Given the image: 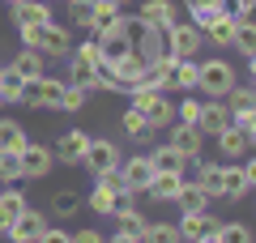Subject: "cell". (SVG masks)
I'll use <instances>...</instances> for the list:
<instances>
[{
    "mask_svg": "<svg viewBox=\"0 0 256 243\" xmlns=\"http://www.w3.org/2000/svg\"><path fill=\"white\" fill-rule=\"evenodd\" d=\"M22 34V47H34V52H43L47 60H68V52H73V34H68V26H60V22H47V26H18Z\"/></svg>",
    "mask_w": 256,
    "mask_h": 243,
    "instance_id": "1",
    "label": "cell"
},
{
    "mask_svg": "<svg viewBox=\"0 0 256 243\" xmlns=\"http://www.w3.org/2000/svg\"><path fill=\"white\" fill-rule=\"evenodd\" d=\"M235 81H239V72H235L230 60H222V56L196 60V90H201L205 98H226Z\"/></svg>",
    "mask_w": 256,
    "mask_h": 243,
    "instance_id": "2",
    "label": "cell"
},
{
    "mask_svg": "<svg viewBox=\"0 0 256 243\" xmlns=\"http://www.w3.org/2000/svg\"><path fill=\"white\" fill-rule=\"evenodd\" d=\"M124 98L132 102L141 116H146V124L154 128V132H158V128H166V124L175 120V107H171V98H166V90H128Z\"/></svg>",
    "mask_w": 256,
    "mask_h": 243,
    "instance_id": "3",
    "label": "cell"
},
{
    "mask_svg": "<svg viewBox=\"0 0 256 243\" xmlns=\"http://www.w3.org/2000/svg\"><path fill=\"white\" fill-rule=\"evenodd\" d=\"M64 86H68L64 77L43 72V77L26 81V94H22V102H26V107H38V111H60V107H64Z\"/></svg>",
    "mask_w": 256,
    "mask_h": 243,
    "instance_id": "4",
    "label": "cell"
},
{
    "mask_svg": "<svg viewBox=\"0 0 256 243\" xmlns=\"http://www.w3.org/2000/svg\"><path fill=\"white\" fill-rule=\"evenodd\" d=\"M162 43H166V56H175V60H196V52L205 47V34L192 22H175L171 30H162Z\"/></svg>",
    "mask_w": 256,
    "mask_h": 243,
    "instance_id": "5",
    "label": "cell"
},
{
    "mask_svg": "<svg viewBox=\"0 0 256 243\" xmlns=\"http://www.w3.org/2000/svg\"><path fill=\"white\" fill-rule=\"evenodd\" d=\"M18 158H22V180H43V175H52V166H56L52 145H43V141H26L18 150Z\"/></svg>",
    "mask_w": 256,
    "mask_h": 243,
    "instance_id": "6",
    "label": "cell"
},
{
    "mask_svg": "<svg viewBox=\"0 0 256 243\" xmlns=\"http://www.w3.org/2000/svg\"><path fill=\"white\" fill-rule=\"evenodd\" d=\"M120 145L111 141V136H90V145H86V158H82V166H90L94 175H102V171H111V166H120Z\"/></svg>",
    "mask_w": 256,
    "mask_h": 243,
    "instance_id": "7",
    "label": "cell"
},
{
    "mask_svg": "<svg viewBox=\"0 0 256 243\" xmlns=\"http://www.w3.org/2000/svg\"><path fill=\"white\" fill-rule=\"evenodd\" d=\"M47 226H52V214H43V209H26L22 218H13V226L4 230V239H9V243H34Z\"/></svg>",
    "mask_w": 256,
    "mask_h": 243,
    "instance_id": "8",
    "label": "cell"
},
{
    "mask_svg": "<svg viewBox=\"0 0 256 243\" xmlns=\"http://www.w3.org/2000/svg\"><path fill=\"white\" fill-rule=\"evenodd\" d=\"M86 145H90V132H86V128H68V132L56 136L52 154H56V162H64V166H82Z\"/></svg>",
    "mask_w": 256,
    "mask_h": 243,
    "instance_id": "9",
    "label": "cell"
},
{
    "mask_svg": "<svg viewBox=\"0 0 256 243\" xmlns=\"http://www.w3.org/2000/svg\"><path fill=\"white\" fill-rule=\"evenodd\" d=\"M175 22H180V4H175V0H141V9H137V26L171 30Z\"/></svg>",
    "mask_w": 256,
    "mask_h": 243,
    "instance_id": "10",
    "label": "cell"
},
{
    "mask_svg": "<svg viewBox=\"0 0 256 243\" xmlns=\"http://www.w3.org/2000/svg\"><path fill=\"white\" fill-rule=\"evenodd\" d=\"M166 132H171V136H166V145H171V150H180L188 162L205 154V136H201V128H196V124H175V120H171V124H166Z\"/></svg>",
    "mask_w": 256,
    "mask_h": 243,
    "instance_id": "11",
    "label": "cell"
},
{
    "mask_svg": "<svg viewBox=\"0 0 256 243\" xmlns=\"http://www.w3.org/2000/svg\"><path fill=\"white\" fill-rule=\"evenodd\" d=\"M120 171H124V184H128V196L137 200L141 192L150 188V180H154V166H150L146 154H132V158H120Z\"/></svg>",
    "mask_w": 256,
    "mask_h": 243,
    "instance_id": "12",
    "label": "cell"
},
{
    "mask_svg": "<svg viewBox=\"0 0 256 243\" xmlns=\"http://www.w3.org/2000/svg\"><path fill=\"white\" fill-rule=\"evenodd\" d=\"M141 68H146V60H141V56L132 52V47H128V52H120V56H111V60H107V72H111V77L120 81V94H128V90H132V81L141 77Z\"/></svg>",
    "mask_w": 256,
    "mask_h": 243,
    "instance_id": "13",
    "label": "cell"
},
{
    "mask_svg": "<svg viewBox=\"0 0 256 243\" xmlns=\"http://www.w3.org/2000/svg\"><path fill=\"white\" fill-rule=\"evenodd\" d=\"M196 128H201V136H218L222 128H230V107L222 98H205L201 116H196Z\"/></svg>",
    "mask_w": 256,
    "mask_h": 243,
    "instance_id": "14",
    "label": "cell"
},
{
    "mask_svg": "<svg viewBox=\"0 0 256 243\" xmlns=\"http://www.w3.org/2000/svg\"><path fill=\"white\" fill-rule=\"evenodd\" d=\"M222 218H214L210 209H196V214H180V222H175V230H180V243H196L205 230H214Z\"/></svg>",
    "mask_w": 256,
    "mask_h": 243,
    "instance_id": "15",
    "label": "cell"
},
{
    "mask_svg": "<svg viewBox=\"0 0 256 243\" xmlns=\"http://www.w3.org/2000/svg\"><path fill=\"white\" fill-rule=\"evenodd\" d=\"M132 52L141 56V60H158V56H166V43H162V30H154V26H137L132 22Z\"/></svg>",
    "mask_w": 256,
    "mask_h": 243,
    "instance_id": "16",
    "label": "cell"
},
{
    "mask_svg": "<svg viewBox=\"0 0 256 243\" xmlns=\"http://www.w3.org/2000/svg\"><path fill=\"white\" fill-rule=\"evenodd\" d=\"M9 9H13V26H47V22H56L47 0H18Z\"/></svg>",
    "mask_w": 256,
    "mask_h": 243,
    "instance_id": "17",
    "label": "cell"
},
{
    "mask_svg": "<svg viewBox=\"0 0 256 243\" xmlns=\"http://www.w3.org/2000/svg\"><path fill=\"white\" fill-rule=\"evenodd\" d=\"M30 209V200H26V192L18 188V184H9V188H0V234L13 226V218H22Z\"/></svg>",
    "mask_w": 256,
    "mask_h": 243,
    "instance_id": "18",
    "label": "cell"
},
{
    "mask_svg": "<svg viewBox=\"0 0 256 243\" xmlns=\"http://www.w3.org/2000/svg\"><path fill=\"white\" fill-rule=\"evenodd\" d=\"M180 184H184V171H166V175H154V180H150V188L141 192V196H150L154 205H171V200H175V192H180Z\"/></svg>",
    "mask_w": 256,
    "mask_h": 243,
    "instance_id": "19",
    "label": "cell"
},
{
    "mask_svg": "<svg viewBox=\"0 0 256 243\" xmlns=\"http://www.w3.org/2000/svg\"><path fill=\"white\" fill-rule=\"evenodd\" d=\"M146 158H150V166H154V175H166V171H184L188 166V158H184L180 150H171V145H150L146 150Z\"/></svg>",
    "mask_w": 256,
    "mask_h": 243,
    "instance_id": "20",
    "label": "cell"
},
{
    "mask_svg": "<svg viewBox=\"0 0 256 243\" xmlns=\"http://www.w3.org/2000/svg\"><path fill=\"white\" fill-rule=\"evenodd\" d=\"M9 68L18 72V77L34 81V77H43V72H47V56H43V52H34V47H22V52L9 60Z\"/></svg>",
    "mask_w": 256,
    "mask_h": 243,
    "instance_id": "21",
    "label": "cell"
},
{
    "mask_svg": "<svg viewBox=\"0 0 256 243\" xmlns=\"http://www.w3.org/2000/svg\"><path fill=\"white\" fill-rule=\"evenodd\" d=\"M111 218H116V226H120V230H128V234H141V230H146V222H150V218L137 209V200H132V196H120V205H116V214H111Z\"/></svg>",
    "mask_w": 256,
    "mask_h": 243,
    "instance_id": "22",
    "label": "cell"
},
{
    "mask_svg": "<svg viewBox=\"0 0 256 243\" xmlns=\"http://www.w3.org/2000/svg\"><path fill=\"white\" fill-rule=\"evenodd\" d=\"M166 90H180V94H192V90H196V60H171Z\"/></svg>",
    "mask_w": 256,
    "mask_h": 243,
    "instance_id": "23",
    "label": "cell"
},
{
    "mask_svg": "<svg viewBox=\"0 0 256 243\" xmlns=\"http://www.w3.org/2000/svg\"><path fill=\"white\" fill-rule=\"evenodd\" d=\"M214 141H218V154H222V158H230V162H239L244 154H252V150H248V136L239 132L235 124H230V128H222V132L214 136Z\"/></svg>",
    "mask_w": 256,
    "mask_h": 243,
    "instance_id": "24",
    "label": "cell"
},
{
    "mask_svg": "<svg viewBox=\"0 0 256 243\" xmlns=\"http://www.w3.org/2000/svg\"><path fill=\"white\" fill-rule=\"evenodd\" d=\"M120 124H124V132L132 136V141H141V145H150V136H154V128L146 124V116H141L132 102H128L124 111H120Z\"/></svg>",
    "mask_w": 256,
    "mask_h": 243,
    "instance_id": "25",
    "label": "cell"
},
{
    "mask_svg": "<svg viewBox=\"0 0 256 243\" xmlns=\"http://www.w3.org/2000/svg\"><path fill=\"white\" fill-rule=\"evenodd\" d=\"M171 205H180V214H196V209H210V196H205V192L196 188V184H188V180H184Z\"/></svg>",
    "mask_w": 256,
    "mask_h": 243,
    "instance_id": "26",
    "label": "cell"
},
{
    "mask_svg": "<svg viewBox=\"0 0 256 243\" xmlns=\"http://www.w3.org/2000/svg\"><path fill=\"white\" fill-rule=\"evenodd\" d=\"M248 180H244V166H222V200H244L248 196Z\"/></svg>",
    "mask_w": 256,
    "mask_h": 243,
    "instance_id": "27",
    "label": "cell"
},
{
    "mask_svg": "<svg viewBox=\"0 0 256 243\" xmlns=\"http://www.w3.org/2000/svg\"><path fill=\"white\" fill-rule=\"evenodd\" d=\"M22 94H26V77H18L9 64H0V98H4V107L22 102Z\"/></svg>",
    "mask_w": 256,
    "mask_h": 243,
    "instance_id": "28",
    "label": "cell"
},
{
    "mask_svg": "<svg viewBox=\"0 0 256 243\" xmlns=\"http://www.w3.org/2000/svg\"><path fill=\"white\" fill-rule=\"evenodd\" d=\"M86 205H90L98 218H111V214H116V205H120V192H111L102 180H94V192H90V200H86Z\"/></svg>",
    "mask_w": 256,
    "mask_h": 243,
    "instance_id": "29",
    "label": "cell"
},
{
    "mask_svg": "<svg viewBox=\"0 0 256 243\" xmlns=\"http://www.w3.org/2000/svg\"><path fill=\"white\" fill-rule=\"evenodd\" d=\"M82 205H86V200L77 196L73 188H60L52 196V209H47V214H52V218H77V214H82Z\"/></svg>",
    "mask_w": 256,
    "mask_h": 243,
    "instance_id": "30",
    "label": "cell"
},
{
    "mask_svg": "<svg viewBox=\"0 0 256 243\" xmlns=\"http://www.w3.org/2000/svg\"><path fill=\"white\" fill-rule=\"evenodd\" d=\"M94 77H98V68H94V64H86V60H77V56H68V72H64V81H68V86H82V90L90 94Z\"/></svg>",
    "mask_w": 256,
    "mask_h": 243,
    "instance_id": "31",
    "label": "cell"
},
{
    "mask_svg": "<svg viewBox=\"0 0 256 243\" xmlns=\"http://www.w3.org/2000/svg\"><path fill=\"white\" fill-rule=\"evenodd\" d=\"M201 34H205V43H210V47H222V52H226V47H235V22L218 18L210 30H201Z\"/></svg>",
    "mask_w": 256,
    "mask_h": 243,
    "instance_id": "32",
    "label": "cell"
},
{
    "mask_svg": "<svg viewBox=\"0 0 256 243\" xmlns=\"http://www.w3.org/2000/svg\"><path fill=\"white\" fill-rule=\"evenodd\" d=\"M68 56H77V60H86V64H94V68H107V52H102V43L98 38H82V43H73V52Z\"/></svg>",
    "mask_w": 256,
    "mask_h": 243,
    "instance_id": "33",
    "label": "cell"
},
{
    "mask_svg": "<svg viewBox=\"0 0 256 243\" xmlns=\"http://www.w3.org/2000/svg\"><path fill=\"white\" fill-rule=\"evenodd\" d=\"M141 243H180V230H175V222H146Z\"/></svg>",
    "mask_w": 256,
    "mask_h": 243,
    "instance_id": "34",
    "label": "cell"
},
{
    "mask_svg": "<svg viewBox=\"0 0 256 243\" xmlns=\"http://www.w3.org/2000/svg\"><path fill=\"white\" fill-rule=\"evenodd\" d=\"M30 136H26V128L18 124V120H0V150H22Z\"/></svg>",
    "mask_w": 256,
    "mask_h": 243,
    "instance_id": "35",
    "label": "cell"
},
{
    "mask_svg": "<svg viewBox=\"0 0 256 243\" xmlns=\"http://www.w3.org/2000/svg\"><path fill=\"white\" fill-rule=\"evenodd\" d=\"M214 230H218V243H252L256 239L252 226H244V222H218Z\"/></svg>",
    "mask_w": 256,
    "mask_h": 243,
    "instance_id": "36",
    "label": "cell"
},
{
    "mask_svg": "<svg viewBox=\"0 0 256 243\" xmlns=\"http://www.w3.org/2000/svg\"><path fill=\"white\" fill-rule=\"evenodd\" d=\"M235 47H239V56H256V22L248 18V22H235Z\"/></svg>",
    "mask_w": 256,
    "mask_h": 243,
    "instance_id": "37",
    "label": "cell"
},
{
    "mask_svg": "<svg viewBox=\"0 0 256 243\" xmlns=\"http://www.w3.org/2000/svg\"><path fill=\"white\" fill-rule=\"evenodd\" d=\"M222 102H226L230 111H252V107H256V90H252V86H239V81H235V86H230V94H226Z\"/></svg>",
    "mask_w": 256,
    "mask_h": 243,
    "instance_id": "38",
    "label": "cell"
},
{
    "mask_svg": "<svg viewBox=\"0 0 256 243\" xmlns=\"http://www.w3.org/2000/svg\"><path fill=\"white\" fill-rule=\"evenodd\" d=\"M22 180V158L18 150H0V184H18Z\"/></svg>",
    "mask_w": 256,
    "mask_h": 243,
    "instance_id": "39",
    "label": "cell"
},
{
    "mask_svg": "<svg viewBox=\"0 0 256 243\" xmlns=\"http://www.w3.org/2000/svg\"><path fill=\"white\" fill-rule=\"evenodd\" d=\"M68 13H73V26L77 30H90V18H94V0H73V4H68Z\"/></svg>",
    "mask_w": 256,
    "mask_h": 243,
    "instance_id": "40",
    "label": "cell"
},
{
    "mask_svg": "<svg viewBox=\"0 0 256 243\" xmlns=\"http://www.w3.org/2000/svg\"><path fill=\"white\" fill-rule=\"evenodd\" d=\"M196 116H201V98H196V94H188V98L175 107V124H196Z\"/></svg>",
    "mask_w": 256,
    "mask_h": 243,
    "instance_id": "41",
    "label": "cell"
},
{
    "mask_svg": "<svg viewBox=\"0 0 256 243\" xmlns=\"http://www.w3.org/2000/svg\"><path fill=\"white\" fill-rule=\"evenodd\" d=\"M86 98H90V94H86L82 86H64V107H60V111H82Z\"/></svg>",
    "mask_w": 256,
    "mask_h": 243,
    "instance_id": "42",
    "label": "cell"
},
{
    "mask_svg": "<svg viewBox=\"0 0 256 243\" xmlns=\"http://www.w3.org/2000/svg\"><path fill=\"white\" fill-rule=\"evenodd\" d=\"M34 243H73V234L64 230V226H47V230H43V234H38V239H34Z\"/></svg>",
    "mask_w": 256,
    "mask_h": 243,
    "instance_id": "43",
    "label": "cell"
},
{
    "mask_svg": "<svg viewBox=\"0 0 256 243\" xmlns=\"http://www.w3.org/2000/svg\"><path fill=\"white\" fill-rule=\"evenodd\" d=\"M239 166H244V180H248V188L256 192V150H252V154H244V162H239Z\"/></svg>",
    "mask_w": 256,
    "mask_h": 243,
    "instance_id": "44",
    "label": "cell"
},
{
    "mask_svg": "<svg viewBox=\"0 0 256 243\" xmlns=\"http://www.w3.org/2000/svg\"><path fill=\"white\" fill-rule=\"evenodd\" d=\"M73 243H107V239H102V230H94V226H82V230H73Z\"/></svg>",
    "mask_w": 256,
    "mask_h": 243,
    "instance_id": "45",
    "label": "cell"
},
{
    "mask_svg": "<svg viewBox=\"0 0 256 243\" xmlns=\"http://www.w3.org/2000/svg\"><path fill=\"white\" fill-rule=\"evenodd\" d=\"M184 9L196 13V9H218V0H184Z\"/></svg>",
    "mask_w": 256,
    "mask_h": 243,
    "instance_id": "46",
    "label": "cell"
},
{
    "mask_svg": "<svg viewBox=\"0 0 256 243\" xmlns=\"http://www.w3.org/2000/svg\"><path fill=\"white\" fill-rule=\"evenodd\" d=\"M107 243H141V234H128V230H116V234H107Z\"/></svg>",
    "mask_w": 256,
    "mask_h": 243,
    "instance_id": "47",
    "label": "cell"
},
{
    "mask_svg": "<svg viewBox=\"0 0 256 243\" xmlns=\"http://www.w3.org/2000/svg\"><path fill=\"white\" fill-rule=\"evenodd\" d=\"M248 81H256V56H248Z\"/></svg>",
    "mask_w": 256,
    "mask_h": 243,
    "instance_id": "48",
    "label": "cell"
},
{
    "mask_svg": "<svg viewBox=\"0 0 256 243\" xmlns=\"http://www.w3.org/2000/svg\"><path fill=\"white\" fill-rule=\"evenodd\" d=\"M244 136H248V150H256V124H252V128H248V132H244Z\"/></svg>",
    "mask_w": 256,
    "mask_h": 243,
    "instance_id": "49",
    "label": "cell"
},
{
    "mask_svg": "<svg viewBox=\"0 0 256 243\" xmlns=\"http://www.w3.org/2000/svg\"><path fill=\"white\" fill-rule=\"evenodd\" d=\"M196 243H218V230H205V234H201Z\"/></svg>",
    "mask_w": 256,
    "mask_h": 243,
    "instance_id": "50",
    "label": "cell"
},
{
    "mask_svg": "<svg viewBox=\"0 0 256 243\" xmlns=\"http://www.w3.org/2000/svg\"><path fill=\"white\" fill-rule=\"evenodd\" d=\"M244 4H248V9H256V0H244Z\"/></svg>",
    "mask_w": 256,
    "mask_h": 243,
    "instance_id": "51",
    "label": "cell"
},
{
    "mask_svg": "<svg viewBox=\"0 0 256 243\" xmlns=\"http://www.w3.org/2000/svg\"><path fill=\"white\" fill-rule=\"evenodd\" d=\"M116 4H132V0H116Z\"/></svg>",
    "mask_w": 256,
    "mask_h": 243,
    "instance_id": "52",
    "label": "cell"
},
{
    "mask_svg": "<svg viewBox=\"0 0 256 243\" xmlns=\"http://www.w3.org/2000/svg\"><path fill=\"white\" fill-rule=\"evenodd\" d=\"M4 4H18V0H4Z\"/></svg>",
    "mask_w": 256,
    "mask_h": 243,
    "instance_id": "53",
    "label": "cell"
},
{
    "mask_svg": "<svg viewBox=\"0 0 256 243\" xmlns=\"http://www.w3.org/2000/svg\"><path fill=\"white\" fill-rule=\"evenodd\" d=\"M0 107H4V98H0Z\"/></svg>",
    "mask_w": 256,
    "mask_h": 243,
    "instance_id": "54",
    "label": "cell"
},
{
    "mask_svg": "<svg viewBox=\"0 0 256 243\" xmlns=\"http://www.w3.org/2000/svg\"><path fill=\"white\" fill-rule=\"evenodd\" d=\"M47 4H56V0H47Z\"/></svg>",
    "mask_w": 256,
    "mask_h": 243,
    "instance_id": "55",
    "label": "cell"
},
{
    "mask_svg": "<svg viewBox=\"0 0 256 243\" xmlns=\"http://www.w3.org/2000/svg\"><path fill=\"white\" fill-rule=\"evenodd\" d=\"M252 90H256V81H252Z\"/></svg>",
    "mask_w": 256,
    "mask_h": 243,
    "instance_id": "56",
    "label": "cell"
},
{
    "mask_svg": "<svg viewBox=\"0 0 256 243\" xmlns=\"http://www.w3.org/2000/svg\"><path fill=\"white\" fill-rule=\"evenodd\" d=\"M68 4H73V0H68Z\"/></svg>",
    "mask_w": 256,
    "mask_h": 243,
    "instance_id": "57",
    "label": "cell"
}]
</instances>
